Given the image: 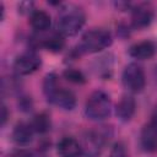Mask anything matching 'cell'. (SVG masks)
<instances>
[{
	"mask_svg": "<svg viewBox=\"0 0 157 157\" xmlns=\"http://www.w3.org/2000/svg\"><path fill=\"white\" fill-rule=\"evenodd\" d=\"M43 91L49 103L64 110H72L76 107L75 94L70 90L60 87L58 83V77L54 74H49L45 76L43 83Z\"/></svg>",
	"mask_w": 157,
	"mask_h": 157,
	"instance_id": "obj_1",
	"label": "cell"
},
{
	"mask_svg": "<svg viewBox=\"0 0 157 157\" xmlns=\"http://www.w3.org/2000/svg\"><path fill=\"white\" fill-rule=\"evenodd\" d=\"M112 112V99L104 91H94L85 104V115L90 120L101 121L107 119Z\"/></svg>",
	"mask_w": 157,
	"mask_h": 157,
	"instance_id": "obj_2",
	"label": "cell"
},
{
	"mask_svg": "<svg viewBox=\"0 0 157 157\" xmlns=\"http://www.w3.org/2000/svg\"><path fill=\"white\" fill-rule=\"evenodd\" d=\"M113 42L112 34L104 28H92L83 33L78 43V53H98L108 47Z\"/></svg>",
	"mask_w": 157,
	"mask_h": 157,
	"instance_id": "obj_3",
	"label": "cell"
},
{
	"mask_svg": "<svg viewBox=\"0 0 157 157\" xmlns=\"http://www.w3.org/2000/svg\"><path fill=\"white\" fill-rule=\"evenodd\" d=\"M86 22V15L80 7H70L61 12L58 20V31L64 37H71L78 33Z\"/></svg>",
	"mask_w": 157,
	"mask_h": 157,
	"instance_id": "obj_4",
	"label": "cell"
},
{
	"mask_svg": "<svg viewBox=\"0 0 157 157\" xmlns=\"http://www.w3.org/2000/svg\"><path fill=\"white\" fill-rule=\"evenodd\" d=\"M121 82L129 92L132 93L141 92L146 85V76L144 69L136 63L128 64L123 70Z\"/></svg>",
	"mask_w": 157,
	"mask_h": 157,
	"instance_id": "obj_5",
	"label": "cell"
},
{
	"mask_svg": "<svg viewBox=\"0 0 157 157\" xmlns=\"http://www.w3.org/2000/svg\"><path fill=\"white\" fill-rule=\"evenodd\" d=\"M141 146L146 152L157 151V107L141 131Z\"/></svg>",
	"mask_w": 157,
	"mask_h": 157,
	"instance_id": "obj_6",
	"label": "cell"
},
{
	"mask_svg": "<svg viewBox=\"0 0 157 157\" xmlns=\"http://www.w3.org/2000/svg\"><path fill=\"white\" fill-rule=\"evenodd\" d=\"M42 65L40 56L34 52H26L15 59L13 69L18 75H31Z\"/></svg>",
	"mask_w": 157,
	"mask_h": 157,
	"instance_id": "obj_7",
	"label": "cell"
},
{
	"mask_svg": "<svg viewBox=\"0 0 157 157\" xmlns=\"http://www.w3.org/2000/svg\"><path fill=\"white\" fill-rule=\"evenodd\" d=\"M153 20V9L148 4H141L132 9L131 25L134 28L140 29L147 27Z\"/></svg>",
	"mask_w": 157,
	"mask_h": 157,
	"instance_id": "obj_8",
	"label": "cell"
},
{
	"mask_svg": "<svg viewBox=\"0 0 157 157\" xmlns=\"http://www.w3.org/2000/svg\"><path fill=\"white\" fill-rule=\"evenodd\" d=\"M59 157H81L83 147L75 137H63L56 146Z\"/></svg>",
	"mask_w": 157,
	"mask_h": 157,
	"instance_id": "obj_9",
	"label": "cell"
},
{
	"mask_svg": "<svg viewBox=\"0 0 157 157\" xmlns=\"http://www.w3.org/2000/svg\"><path fill=\"white\" fill-rule=\"evenodd\" d=\"M135 110H136V102L135 98L130 94H124L115 107V114L118 119L124 123L131 120V118L135 114Z\"/></svg>",
	"mask_w": 157,
	"mask_h": 157,
	"instance_id": "obj_10",
	"label": "cell"
},
{
	"mask_svg": "<svg viewBox=\"0 0 157 157\" xmlns=\"http://www.w3.org/2000/svg\"><path fill=\"white\" fill-rule=\"evenodd\" d=\"M156 53V47L151 40H142L130 47L129 55L137 60L151 59Z\"/></svg>",
	"mask_w": 157,
	"mask_h": 157,
	"instance_id": "obj_11",
	"label": "cell"
},
{
	"mask_svg": "<svg viewBox=\"0 0 157 157\" xmlns=\"http://www.w3.org/2000/svg\"><path fill=\"white\" fill-rule=\"evenodd\" d=\"M33 134H34V130L32 128V124L21 121L15 126L12 131V140L17 145H27L32 141Z\"/></svg>",
	"mask_w": 157,
	"mask_h": 157,
	"instance_id": "obj_12",
	"label": "cell"
},
{
	"mask_svg": "<svg viewBox=\"0 0 157 157\" xmlns=\"http://www.w3.org/2000/svg\"><path fill=\"white\" fill-rule=\"evenodd\" d=\"M29 23L33 29H36L38 32H44V31L49 29V27L52 25V18H50V15L48 12H45L44 10H37V11L32 12V15L29 17Z\"/></svg>",
	"mask_w": 157,
	"mask_h": 157,
	"instance_id": "obj_13",
	"label": "cell"
},
{
	"mask_svg": "<svg viewBox=\"0 0 157 157\" xmlns=\"http://www.w3.org/2000/svg\"><path fill=\"white\" fill-rule=\"evenodd\" d=\"M42 45L52 53H59L63 50V48L65 45V39L60 33H55V34L45 38L43 40Z\"/></svg>",
	"mask_w": 157,
	"mask_h": 157,
	"instance_id": "obj_14",
	"label": "cell"
},
{
	"mask_svg": "<svg viewBox=\"0 0 157 157\" xmlns=\"http://www.w3.org/2000/svg\"><path fill=\"white\" fill-rule=\"evenodd\" d=\"M32 128L34 132L38 134H45L50 130V118L47 113H39L37 114L32 120Z\"/></svg>",
	"mask_w": 157,
	"mask_h": 157,
	"instance_id": "obj_15",
	"label": "cell"
},
{
	"mask_svg": "<svg viewBox=\"0 0 157 157\" xmlns=\"http://www.w3.org/2000/svg\"><path fill=\"white\" fill-rule=\"evenodd\" d=\"M64 77L67 81L74 82V83H85L86 82L85 75L80 70H76V69H67V70H65L64 71Z\"/></svg>",
	"mask_w": 157,
	"mask_h": 157,
	"instance_id": "obj_16",
	"label": "cell"
},
{
	"mask_svg": "<svg viewBox=\"0 0 157 157\" xmlns=\"http://www.w3.org/2000/svg\"><path fill=\"white\" fill-rule=\"evenodd\" d=\"M108 157H129L128 155V150H126V146L124 145V142H115L109 152V156Z\"/></svg>",
	"mask_w": 157,
	"mask_h": 157,
	"instance_id": "obj_17",
	"label": "cell"
},
{
	"mask_svg": "<svg viewBox=\"0 0 157 157\" xmlns=\"http://www.w3.org/2000/svg\"><path fill=\"white\" fill-rule=\"evenodd\" d=\"M9 157H39V156L29 150H17V151L12 152Z\"/></svg>",
	"mask_w": 157,
	"mask_h": 157,
	"instance_id": "obj_18",
	"label": "cell"
},
{
	"mask_svg": "<svg viewBox=\"0 0 157 157\" xmlns=\"http://www.w3.org/2000/svg\"><path fill=\"white\" fill-rule=\"evenodd\" d=\"M7 117H9V113H7V109L5 105H1V125L4 126L6 120H7Z\"/></svg>",
	"mask_w": 157,
	"mask_h": 157,
	"instance_id": "obj_19",
	"label": "cell"
}]
</instances>
